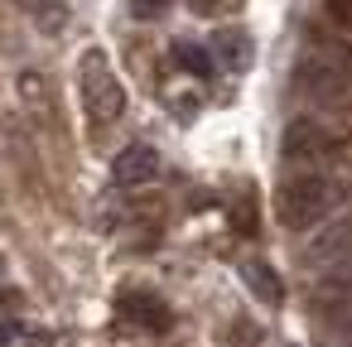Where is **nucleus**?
I'll return each instance as SVG.
<instances>
[{
	"label": "nucleus",
	"mask_w": 352,
	"mask_h": 347,
	"mask_svg": "<svg viewBox=\"0 0 352 347\" xmlns=\"http://www.w3.org/2000/svg\"><path fill=\"white\" fill-rule=\"evenodd\" d=\"M333 208H338V183H333L323 169H294V174L275 188V217H280L289 232L318 227Z\"/></svg>",
	"instance_id": "nucleus-1"
},
{
	"label": "nucleus",
	"mask_w": 352,
	"mask_h": 347,
	"mask_svg": "<svg viewBox=\"0 0 352 347\" xmlns=\"http://www.w3.org/2000/svg\"><path fill=\"white\" fill-rule=\"evenodd\" d=\"M78 87H82V107L97 126H111L121 111H126V87L121 78L111 73L107 54L102 49H87L82 54V68H78Z\"/></svg>",
	"instance_id": "nucleus-2"
},
{
	"label": "nucleus",
	"mask_w": 352,
	"mask_h": 347,
	"mask_svg": "<svg viewBox=\"0 0 352 347\" xmlns=\"http://www.w3.org/2000/svg\"><path fill=\"white\" fill-rule=\"evenodd\" d=\"M294 82H299L309 97H318V102L342 97V92L352 87V54H347L342 44H318V49H309V54L299 58Z\"/></svg>",
	"instance_id": "nucleus-3"
},
{
	"label": "nucleus",
	"mask_w": 352,
	"mask_h": 347,
	"mask_svg": "<svg viewBox=\"0 0 352 347\" xmlns=\"http://www.w3.org/2000/svg\"><path fill=\"white\" fill-rule=\"evenodd\" d=\"M280 155H285L289 169H323V164H333V155H338V135H333L323 121L299 116V121L285 126V135H280Z\"/></svg>",
	"instance_id": "nucleus-4"
},
{
	"label": "nucleus",
	"mask_w": 352,
	"mask_h": 347,
	"mask_svg": "<svg viewBox=\"0 0 352 347\" xmlns=\"http://www.w3.org/2000/svg\"><path fill=\"white\" fill-rule=\"evenodd\" d=\"M304 260L314 270H333V265L352 260V212L347 217H333L328 227H318L314 241H309V251H304Z\"/></svg>",
	"instance_id": "nucleus-5"
},
{
	"label": "nucleus",
	"mask_w": 352,
	"mask_h": 347,
	"mask_svg": "<svg viewBox=\"0 0 352 347\" xmlns=\"http://www.w3.org/2000/svg\"><path fill=\"white\" fill-rule=\"evenodd\" d=\"M155 174H160V150L155 145H126L116 159H111V179L121 183V188H145V183H155Z\"/></svg>",
	"instance_id": "nucleus-6"
},
{
	"label": "nucleus",
	"mask_w": 352,
	"mask_h": 347,
	"mask_svg": "<svg viewBox=\"0 0 352 347\" xmlns=\"http://www.w3.org/2000/svg\"><path fill=\"white\" fill-rule=\"evenodd\" d=\"M212 63L227 68V73H246L256 63V44L246 30H217L212 34Z\"/></svg>",
	"instance_id": "nucleus-7"
},
{
	"label": "nucleus",
	"mask_w": 352,
	"mask_h": 347,
	"mask_svg": "<svg viewBox=\"0 0 352 347\" xmlns=\"http://www.w3.org/2000/svg\"><path fill=\"white\" fill-rule=\"evenodd\" d=\"M121 313H126L131 323L150 328V333H164V328H169V309H164V299H155V294H126V299H121Z\"/></svg>",
	"instance_id": "nucleus-8"
},
{
	"label": "nucleus",
	"mask_w": 352,
	"mask_h": 347,
	"mask_svg": "<svg viewBox=\"0 0 352 347\" xmlns=\"http://www.w3.org/2000/svg\"><path fill=\"white\" fill-rule=\"evenodd\" d=\"M241 280H246V289H251L261 304H280V299H285L280 275H275L265 260H256V256H251V260H241Z\"/></svg>",
	"instance_id": "nucleus-9"
},
{
	"label": "nucleus",
	"mask_w": 352,
	"mask_h": 347,
	"mask_svg": "<svg viewBox=\"0 0 352 347\" xmlns=\"http://www.w3.org/2000/svg\"><path fill=\"white\" fill-rule=\"evenodd\" d=\"M174 58H179V63H184V73H193V78H208V73H212V49L174 44Z\"/></svg>",
	"instance_id": "nucleus-10"
},
{
	"label": "nucleus",
	"mask_w": 352,
	"mask_h": 347,
	"mask_svg": "<svg viewBox=\"0 0 352 347\" xmlns=\"http://www.w3.org/2000/svg\"><path fill=\"white\" fill-rule=\"evenodd\" d=\"M131 10H135L140 20H155V15H164V10H169V0H131Z\"/></svg>",
	"instance_id": "nucleus-11"
},
{
	"label": "nucleus",
	"mask_w": 352,
	"mask_h": 347,
	"mask_svg": "<svg viewBox=\"0 0 352 347\" xmlns=\"http://www.w3.org/2000/svg\"><path fill=\"white\" fill-rule=\"evenodd\" d=\"M20 342V328L15 323H0V347H15Z\"/></svg>",
	"instance_id": "nucleus-12"
},
{
	"label": "nucleus",
	"mask_w": 352,
	"mask_h": 347,
	"mask_svg": "<svg viewBox=\"0 0 352 347\" xmlns=\"http://www.w3.org/2000/svg\"><path fill=\"white\" fill-rule=\"evenodd\" d=\"M188 5H193L198 15H212V10H217V0H188Z\"/></svg>",
	"instance_id": "nucleus-13"
},
{
	"label": "nucleus",
	"mask_w": 352,
	"mask_h": 347,
	"mask_svg": "<svg viewBox=\"0 0 352 347\" xmlns=\"http://www.w3.org/2000/svg\"><path fill=\"white\" fill-rule=\"evenodd\" d=\"M328 5H333L338 15H347V5H352V0H328Z\"/></svg>",
	"instance_id": "nucleus-14"
}]
</instances>
